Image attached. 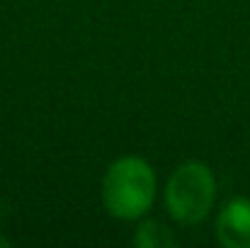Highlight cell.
I'll return each instance as SVG.
<instances>
[{"label": "cell", "instance_id": "cell-4", "mask_svg": "<svg viewBox=\"0 0 250 248\" xmlns=\"http://www.w3.org/2000/svg\"><path fill=\"white\" fill-rule=\"evenodd\" d=\"M134 244L141 248H167V246H175L177 241H175V236L167 231L163 224H158V222H146V224L136 231Z\"/></svg>", "mask_w": 250, "mask_h": 248}, {"label": "cell", "instance_id": "cell-1", "mask_svg": "<svg viewBox=\"0 0 250 248\" xmlns=\"http://www.w3.org/2000/svg\"><path fill=\"white\" fill-rule=\"evenodd\" d=\"M102 200L112 217L139 219L156 200V173L139 156H124L109 165L102 182Z\"/></svg>", "mask_w": 250, "mask_h": 248}, {"label": "cell", "instance_id": "cell-3", "mask_svg": "<svg viewBox=\"0 0 250 248\" xmlns=\"http://www.w3.org/2000/svg\"><path fill=\"white\" fill-rule=\"evenodd\" d=\"M216 236L226 248H250V200H231L219 212Z\"/></svg>", "mask_w": 250, "mask_h": 248}, {"label": "cell", "instance_id": "cell-2", "mask_svg": "<svg viewBox=\"0 0 250 248\" xmlns=\"http://www.w3.org/2000/svg\"><path fill=\"white\" fill-rule=\"evenodd\" d=\"M216 182L211 170L204 163H185L180 165L166 187L167 209L175 222L180 224H197L202 222L214 204Z\"/></svg>", "mask_w": 250, "mask_h": 248}]
</instances>
